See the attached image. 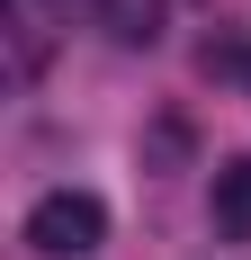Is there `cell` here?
<instances>
[{
    "label": "cell",
    "instance_id": "cell-1",
    "mask_svg": "<svg viewBox=\"0 0 251 260\" xmlns=\"http://www.w3.org/2000/svg\"><path fill=\"white\" fill-rule=\"evenodd\" d=\"M108 242V207L90 198V188H45L36 207H27V251L45 260H90Z\"/></svg>",
    "mask_w": 251,
    "mask_h": 260
},
{
    "label": "cell",
    "instance_id": "cell-2",
    "mask_svg": "<svg viewBox=\"0 0 251 260\" xmlns=\"http://www.w3.org/2000/svg\"><path fill=\"white\" fill-rule=\"evenodd\" d=\"M99 27L117 45H162V27H171V0H99Z\"/></svg>",
    "mask_w": 251,
    "mask_h": 260
},
{
    "label": "cell",
    "instance_id": "cell-4",
    "mask_svg": "<svg viewBox=\"0 0 251 260\" xmlns=\"http://www.w3.org/2000/svg\"><path fill=\"white\" fill-rule=\"evenodd\" d=\"M242 72H251V63H242Z\"/></svg>",
    "mask_w": 251,
    "mask_h": 260
},
{
    "label": "cell",
    "instance_id": "cell-3",
    "mask_svg": "<svg viewBox=\"0 0 251 260\" xmlns=\"http://www.w3.org/2000/svg\"><path fill=\"white\" fill-rule=\"evenodd\" d=\"M215 224H225L233 242H251V153L215 161Z\"/></svg>",
    "mask_w": 251,
    "mask_h": 260
}]
</instances>
